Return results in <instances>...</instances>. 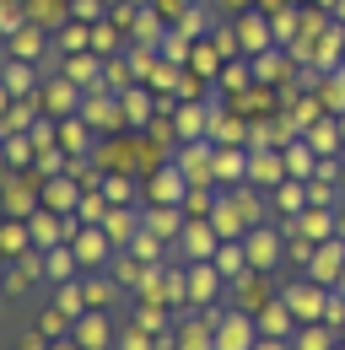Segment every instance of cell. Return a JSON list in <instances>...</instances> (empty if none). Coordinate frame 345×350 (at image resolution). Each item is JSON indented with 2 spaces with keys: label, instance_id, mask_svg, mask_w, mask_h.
I'll return each mask as SVG.
<instances>
[{
  "label": "cell",
  "instance_id": "obj_27",
  "mask_svg": "<svg viewBox=\"0 0 345 350\" xmlns=\"http://www.w3.org/2000/svg\"><path fill=\"white\" fill-rule=\"evenodd\" d=\"M71 323H76V318H71V312H60V307H54V312H43V318H38V340H60V329H71Z\"/></svg>",
  "mask_w": 345,
  "mask_h": 350
},
{
  "label": "cell",
  "instance_id": "obj_41",
  "mask_svg": "<svg viewBox=\"0 0 345 350\" xmlns=\"http://www.w3.org/2000/svg\"><path fill=\"white\" fill-rule=\"evenodd\" d=\"M0 291H5V275H0Z\"/></svg>",
  "mask_w": 345,
  "mask_h": 350
},
{
  "label": "cell",
  "instance_id": "obj_20",
  "mask_svg": "<svg viewBox=\"0 0 345 350\" xmlns=\"http://www.w3.org/2000/svg\"><path fill=\"white\" fill-rule=\"evenodd\" d=\"M146 226H151V232H157V237H172V232H178V226H183V216H178V211H172V205H157V211H146Z\"/></svg>",
  "mask_w": 345,
  "mask_h": 350
},
{
  "label": "cell",
  "instance_id": "obj_37",
  "mask_svg": "<svg viewBox=\"0 0 345 350\" xmlns=\"http://www.w3.org/2000/svg\"><path fill=\"white\" fill-rule=\"evenodd\" d=\"M302 345H329V329H318V323H313V329H302Z\"/></svg>",
  "mask_w": 345,
  "mask_h": 350
},
{
  "label": "cell",
  "instance_id": "obj_4",
  "mask_svg": "<svg viewBox=\"0 0 345 350\" xmlns=\"http://www.w3.org/2000/svg\"><path fill=\"white\" fill-rule=\"evenodd\" d=\"M178 200H189V178L178 162H162L151 178V205H178Z\"/></svg>",
  "mask_w": 345,
  "mask_h": 350
},
{
  "label": "cell",
  "instance_id": "obj_16",
  "mask_svg": "<svg viewBox=\"0 0 345 350\" xmlns=\"http://www.w3.org/2000/svg\"><path fill=\"white\" fill-rule=\"evenodd\" d=\"M54 307L71 312V318H81L86 312V286L81 280H60V286H54Z\"/></svg>",
  "mask_w": 345,
  "mask_h": 350
},
{
  "label": "cell",
  "instance_id": "obj_33",
  "mask_svg": "<svg viewBox=\"0 0 345 350\" xmlns=\"http://www.w3.org/2000/svg\"><path fill=\"white\" fill-rule=\"evenodd\" d=\"M103 194H108V205H125V200H129V183H125V178H108Z\"/></svg>",
  "mask_w": 345,
  "mask_h": 350
},
{
  "label": "cell",
  "instance_id": "obj_32",
  "mask_svg": "<svg viewBox=\"0 0 345 350\" xmlns=\"http://www.w3.org/2000/svg\"><path fill=\"white\" fill-rule=\"evenodd\" d=\"M92 54H114V27H108V22L92 27Z\"/></svg>",
  "mask_w": 345,
  "mask_h": 350
},
{
  "label": "cell",
  "instance_id": "obj_1",
  "mask_svg": "<svg viewBox=\"0 0 345 350\" xmlns=\"http://www.w3.org/2000/svg\"><path fill=\"white\" fill-rule=\"evenodd\" d=\"M71 248H76L81 269H103V264H114V237H108V226H103V221L76 226V232H71Z\"/></svg>",
  "mask_w": 345,
  "mask_h": 350
},
{
  "label": "cell",
  "instance_id": "obj_28",
  "mask_svg": "<svg viewBox=\"0 0 345 350\" xmlns=\"http://www.w3.org/2000/svg\"><path fill=\"white\" fill-rule=\"evenodd\" d=\"M172 345H216V334L200 323H183V329H172Z\"/></svg>",
  "mask_w": 345,
  "mask_h": 350
},
{
  "label": "cell",
  "instance_id": "obj_5",
  "mask_svg": "<svg viewBox=\"0 0 345 350\" xmlns=\"http://www.w3.org/2000/svg\"><path fill=\"white\" fill-rule=\"evenodd\" d=\"M27 254H38V248H33V226L22 216H11L0 226V264H16V259H27Z\"/></svg>",
  "mask_w": 345,
  "mask_h": 350
},
{
  "label": "cell",
  "instance_id": "obj_29",
  "mask_svg": "<svg viewBox=\"0 0 345 350\" xmlns=\"http://www.w3.org/2000/svg\"><path fill=\"white\" fill-rule=\"evenodd\" d=\"M270 33H264V16H243V49H264Z\"/></svg>",
  "mask_w": 345,
  "mask_h": 350
},
{
  "label": "cell",
  "instance_id": "obj_40",
  "mask_svg": "<svg viewBox=\"0 0 345 350\" xmlns=\"http://www.w3.org/2000/svg\"><path fill=\"white\" fill-rule=\"evenodd\" d=\"M5 173H11V162H5V146H0V178H5Z\"/></svg>",
  "mask_w": 345,
  "mask_h": 350
},
{
  "label": "cell",
  "instance_id": "obj_18",
  "mask_svg": "<svg viewBox=\"0 0 345 350\" xmlns=\"http://www.w3.org/2000/svg\"><path fill=\"white\" fill-rule=\"evenodd\" d=\"M97 70H103V59H97V54H76V59H65V76H71L81 92L97 87Z\"/></svg>",
  "mask_w": 345,
  "mask_h": 350
},
{
  "label": "cell",
  "instance_id": "obj_2",
  "mask_svg": "<svg viewBox=\"0 0 345 350\" xmlns=\"http://www.w3.org/2000/svg\"><path fill=\"white\" fill-rule=\"evenodd\" d=\"M71 345H81V350L119 345V334H114V323H108V307H86L81 318L71 323Z\"/></svg>",
  "mask_w": 345,
  "mask_h": 350
},
{
  "label": "cell",
  "instance_id": "obj_7",
  "mask_svg": "<svg viewBox=\"0 0 345 350\" xmlns=\"http://www.w3.org/2000/svg\"><path fill=\"white\" fill-rule=\"evenodd\" d=\"M76 81H71V76H54V81H49V87H38V103L43 108H54V119H65V113H76V108H81V103H76Z\"/></svg>",
  "mask_w": 345,
  "mask_h": 350
},
{
  "label": "cell",
  "instance_id": "obj_13",
  "mask_svg": "<svg viewBox=\"0 0 345 350\" xmlns=\"http://www.w3.org/2000/svg\"><path fill=\"white\" fill-rule=\"evenodd\" d=\"M243 248H248V264H254V269H270V264L281 259L275 232H243Z\"/></svg>",
  "mask_w": 345,
  "mask_h": 350
},
{
  "label": "cell",
  "instance_id": "obj_14",
  "mask_svg": "<svg viewBox=\"0 0 345 350\" xmlns=\"http://www.w3.org/2000/svg\"><path fill=\"white\" fill-rule=\"evenodd\" d=\"M238 178H248V167H243V151H232V146H216L211 183H238Z\"/></svg>",
  "mask_w": 345,
  "mask_h": 350
},
{
  "label": "cell",
  "instance_id": "obj_3",
  "mask_svg": "<svg viewBox=\"0 0 345 350\" xmlns=\"http://www.w3.org/2000/svg\"><path fill=\"white\" fill-rule=\"evenodd\" d=\"M38 205L60 211V216H76V205H81V178H76V173H54V178H43Z\"/></svg>",
  "mask_w": 345,
  "mask_h": 350
},
{
  "label": "cell",
  "instance_id": "obj_10",
  "mask_svg": "<svg viewBox=\"0 0 345 350\" xmlns=\"http://www.w3.org/2000/svg\"><path fill=\"white\" fill-rule=\"evenodd\" d=\"M216 243H221V232L211 226V216L194 221V226L183 232V254H189V259H216Z\"/></svg>",
  "mask_w": 345,
  "mask_h": 350
},
{
  "label": "cell",
  "instance_id": "obj_11",
  "mask_svg": "<svg viewBox=\"0 0 345 350\" xmlns=\"http://www.w3.org/2000/svg\"><path fill=\"white\" fill-rule=\"evenodd\" d=\"M76 113H81L92 130H119V124H125V108H114L108 97H92V103L81 97V108H76Z\"/></svg>",
  "mask_w": 345,
  "mask_h": 350
},
{
  "label": "cell",
  "instance_id": "obj_39",
  "mask_svg": "<svg viewBox=\"0 0 345 350\" xmlns=\"http://www.w3.org/2000/svg\"><path fill=\"white\" fill-rule=\"evenodd\" d=\"M5 108H11V92H5V81H0V113H5Z\"/></svg>",
  "mask_w": 345,
  "mask_h": 350
},
{
  "label": "cell",
  "instance_id": "obj_9",
  "mask_svg": "<svg viewBox=\"0 0 345 350\" xmlns=\"http://www.w3.org/2000/svg\"><path fill=\"white\" fill-rule=\"evenodd\" d=\"M216 345H221V350L254 345V318H248V312H232V318H221V323H216Z\"/></svg>",
  "mask_w": 345,
  "mask_h": 350
},
{
  "label": "cell",
  "instance_id": "obj_17",
  "mask_svg": "<svg viewBox=\"0 0 345 350\" xmlns=\"http://www.w3.org/2000/svg\"><path fill=\"white\" fill-rule=\"evenodd\" d=\"M172 119H178V135H183V140H200V135H211V124H205V108H194V103L172 108Z\"/></svg>",
  "mask_w": 345,
  "mask_h": 350
},
{
  "label": "cell",
  "instance_id": "obj_35",
  "mask_svg": "<svg viewBox=\"0 0 345 350\" xmlns=\"http://www.w3.org/2000/svg\"><path fill=\"white\" fill-rule=\"evenodd\" d=\"M189 211H200V216H211V189H205V183H200V189L189 194Z\"/></svg>",
  "mask_w": 345,
  "mask_h": 350
},
{
  "label": "cell",
  "instance_id": "obj_38",
  "mask_svg": "<svg viewBox=\"0 0 345 350\" xmlns=\"http://www.w3.org/2000/svg\"><path fill=\"white\" fill-rule=\"evenodd\" d=\"M297 200H302V194H297V183H286V189H281V211H302Z\"/></svg>",
  "mask_w": 345,
  "mask_h": 350
},
{
  "label": "cell",
  "instance_id": "obj_12",
  "mask_svg": "<svg viewBox=\"0 0 345 350\" xmlns=\"http://www.w3.org/2000/svg\"><path fill=\"white\" fill-rule=\"evenodd\" d=\"M76 269H81V259H76V248H71V243H60V248H43V275H49L54 286H60V280H71Z\"/></svg>",
  "mask_w": 345,
  "mask_h": 350
},
{
  "label": "cell",
  "instance_id": "obj_8",
  "mask_svg": "<svg viewBox=\"0 0 345 350\" xmlns=\"http://www.w3.org/2000/svg\"><path fill=\"white\" fill-rule=\"evenodd\" d=\"M119 108H125V124L129 130H140V124H151V113H157V103H151V87H125V97H119Z\"/></svg>",
  "mask_w": 345,
  "mask_h": 350
},
{
  "label": "cell",
  "instance_id": "obj_34",
  "mask_svg": "<svg viewBox=\"0 0 345 350\" xmlns=\"http://www.w3.org/2000/svg\"><path fill=\"white\" fill-rule=\"evenodd\" d=\"M119 345H135V350H146V345H151V334H146V329H125V334H119Z\"/></svg>",
  "mask_w": 345,
  "mask_h": 350
},
{
  "label": "cell",
  "instance_id": "obj_42",
  "mask_svg": "<svg viewBox=\"0 0 345 350\" xmlns=\"http://www.w3.org/2000/svg\"><path fill=\"white\" fill-rule=\"evenodd\" d=\"M340 130H345V124H340Z\"/></svg>",
  "mask_w": 345,
  "mask_h": 350
},
{
  "label": "cell",
  "instance_id": "obj_26",
  "mask_svg": "<svg viewBox=\"0 0 345 350\" xmlns=\"http://www.w3.org/2000/svg\"><path fill=\"white\" fill-rule=\"evenodd\" d=\"M286 307L313 318V312H318V291H313V286H292V291H286Z\"/></svg>",
  "mask_w": 345,
  "mask_h": 350
},
{
  "label": "cell",
  "instance_id": "obj_6",
  "mask_svg": "<svg viewBox=\"0 0 345 350\" xmlns=\"http://www.w3.org/2000/svg\"><path fill=\"white\" fill-rule=\"evenodd\" d=\"M221 269H216V259H194V269H189V302H200V307H211L216 297H221Z\"/></svg>",
  "mask_w": 345,
  "mask_h": 350
},
{
  "label": "cell",
  "instance_id": "obj_31",
  "mask_svg": "<svg viewBox=\"0 0 345 350\" xmlns=\"http://www.w3.org/2000/svg\"><path fill=\"white\" fill-rule=\"evenodd\" d=\"M286 173H292V178H307V173H313V157H307L302 146H297V151H286Z\"/></svg>",
  "mask_w": 345,
  "mask_h": 350
},
{
  "label": "cell",
  "instance_id": "obj_19",
  "mask_svg": "<svg viewBox=\"0 0 345 350\" xmlns=\"http://www.w3.org/2000/svg\"><path fill=\"white\" fill-rule=\"evenodd\" d=\"M5 38H11V54H16V59H38V49H43L38 27H16V33H5Z\"/></svg>",
  "mask_w": 345,
  "mask_h": 350
},
{
  "label": "cell",
  "instance_id": "obj_25",
  "mask_svg": "<svg viewBox=\"0 0 345 350\" xmlns=\"http://www.w3.org/2000/svg\"><path fill=\"white\" fill-rule=\"evenodd\" d=\"M108 216V194H81V205H76V221L81 226H92V221Z\"/></svg>",
  "mask_w": 345,
  "mask_h": 350
},
{
  "label": "cell",
  "instance_id": "obj_24",
  "mask_svg": "<svg viewBox=\"0 0 345 350\" xmlns=\"http://www.w3.org/2000/svg\"><path fill=\"white\" fill-rule=\"evenodd\" d=\"M135 226H140V216H135L129 205H114V216H108V237H114V243H125Z\"/></svg>",
  "mask_w": 345,
  "mask_h": 350
},
{
  "label": "cell",
  "instance_id": "obj_21",
  "mask_svg": "<svg viewBox=\"0 0 345 350\" xmlns=\"http://www.w3.org/2000/svg\"><path fill=\"white\" fill-rule=\"evenodd\" d=\"M238 248H243V243H232V237H227V243H216V269H221V275H243L248 254H238Z\"/></svg>",
  "mask_w": 345,
  "mask_h": 350
},
{
  "label": "cell",
  "instance_id": "obj_30",
  "mask_svg": "<svg viewBox=\"0 0 345 350\" xmlns=\"http://www.w3.org/2000/svg\"><path fill=\"white\" fill-rule=\"evenodd\" d=\"M135 259H162V237L140 232V237H135Z\"/></svg>",
  "mask_w": 345,
  "mask_h": 350
},
{
  "label": "cell",
  "instance_id": "obj_36",
  "mask_svg": "<svg viewBox=\"0 0 345 350\" xmlns=\"http://www.w3.org/2000/svg\"><path fill=\"white\" fill-rule=\"evenodd\" d=\"M114 275H119V280H129V286L140 280V269H135V259H114Z\"/></svg>",
  "mask_w": 345,
  "mask_h": 350
},
{
  "label": "cell",
  "instance_id": "obj_22",
  "mask_svg": "<svg viewBox=\"0 0 345 350\" xmlns=\"http://www.w3.org/2000/svg\"><path fill=\"white\" fill-rule=\"evenodd\" d=\"M0 146H5V162H11V167H27V162H38V146H33V135H27V140L5 135Z\"/></svg>",
  "mask_w": 345,
  "mask_h": 350
},
{
  "label": "cell",
  "instance_id": "obj_23",
  "mask_svg": "<svg viewBox=\"0 0 345 350\" xmlns=\"http://www.w3.org/2000/svg\"><path fill=\"white\" fill-rule=\"evenodd\" d=\"M275 162H281V157H270V151H264V157H248V183H281V167H275Z\"/></svg>",
  "mask_w": 345,
  "mask_h": 350
},
{
  "label": "cell",
  "instance_id": "obj_15",
  "mask_svg": "<svg viewBox=\"0 0 345 350\" xmlns=\"http://www.w3.org/2000/svg\"><path fill=\"white\" fill-rule=\"evenodd\" d=\"M0 81H5V92H11V97H27V92H38V87H33V65H27V59H16V54L0 65Z\"/></svg>",
  "mask_w": 345,
  "mask_h": 350
}]
</instances>
